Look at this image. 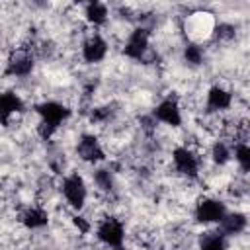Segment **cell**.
Listing matches in <instances>:
<instances>
[{"mask_svg": "<svg viewBox=\"0 0 250 250\" xmlns=\"http://www.w3.org/2000/svg\"><path fill=\"white\" fill-rule=\"evenodd\" d=\"M62 195L66 199V203L74 209V211H80L86 203V197H88V189H86V184H84V178L78 174V172H72L68 174L64 180H62Z\"/></svg>", "mask_w": 250, "mask_h": 250, "instance_id": "cell-3", "label": "cell"}, {"mask_svg": "<svg viewBox=\"0 0 250 250\" xmlns=\"http://www.w3.org/2000/svg\"><path fill=\"white\" fill-rule=\"evenodd\" d=\"M230 156H232V150H230V146H229L227 143L217 141V143L211 146V160H213L217 166L227 164V162L230 160Z\"/></svg>", "mask_w": 250, "mask_h": 250, "instance_id": "cell-17", "label": "cell"}, {"mask_svg": "<svg viewBox=\"0 0 250 250\" xmlns=\"http://www.w3.org/2000/svg\"><path fill=\"white\" fill-rule=\"evenodd\" d=\"M234 160L238 162V166H240V170L244 174L250 170V146H248V143H244V141L236 143V146H234Z\"/></svg>", "mask_w": 250, "mask_h": 250, "instance_id": "cell-19", "label": "cell"}, {"mask_svg": "<svg viewBox=\"0 0 250 250\" xmlns=\"http://www.w3.org/2000/svg\"><path fill=\"white\" fill-rule=\"evenodd\" d=\"M33 55L29 49L25 47H20V49H14L10 55H8V61H6V68H4V76H16V78H23L27 74H31L33 70Z\"/></svg>", "mask_w": 250, "mask_h": 250, "instance_id": "cell-4", "label": "cell"}, {"mask_svg": "<svg viewBox=\"0 0 250 250\" xmlns=\"http://www.w3.org/2000/svg\"><path fill=\"white\" fill-rule=\"evenodd\" d=\"M35 111H37V115H39L37 133H39V137L45 139V141H49V139L55 135V131H57V129L70 117V113H72L64 104L53 102V100L37 104V105H35Z\"/></svg>", "mask_w": 250, "mask_h": 250, "instance_id": "cell-1", "label": "cell"}, {"mask_svg": "<svg viewBox=\"0 0 250 250\" xmlns=\"http://www.w3.org/2000/svg\"><path fill=\"white\" fill-rule=\"evenodd\" d=\"M72 225H74L82 234H88V232H90V229H92L90 221H88L86 217H82V215H74V217H72Z\"/></svg>", "mask_w": 250, "mask_h": 250, "instance_id": "cell-23", "label": "cell"}, {"mask_svg": "<svg viewBox=\"0 0 250 250\" xmlns=\"http://www.w3.org/2000/svg\"><path fill=\"white\" fill-rule=\"evenodd\" d=\"M76 152L78 156L84 160V162H90V164H98L102 160H105V152L104 148L100 146V141L98 137L90 135V133H84L76 145Z\"/></svg>", "mask_w": 250, "mask_h": 250, "instance_id": "cell-9", "label": "cell"}, {"mask_svg": "<svg viewBox=\"0 0 250 250\" xmlns=\"http://www.w3.org/2000/svg\"><path fill=\"white\" fill-rule=\"evenodd\" d=\"M213 37H215L217 41H223V43L232 41V39L236 37V27H234L232 23H219V25L213 29Z\"/></svg>", "mask_w": 250, "mask_h": 250, "instance_id": "cell-21", "label": "cell"}, {"mask_svg": "<svg viewBox=\"0 0 250 250\" xmlns=\"http://www.w3.org/2000/svg\"><path fill=\"white\" fill-rule=\"evenodd\" d=\"M148 49H150V31H148L146 27L139 25V27H135V29L129 33V37H127V41H125V45H123V55H125L127 59L141 61L143 55H145Z\"/></svg>", "mask_w": 250, "mask_h": 250, "instance_id": "cell-5", "label": "cell"}, {"mask_svg": "<svg viewBox=\"0 0 250 250\" xmlns=\"http://www.w3.org/2000/svg\"><path fill=\"white\" fill-rule=\"evenodd\" d=\"M21 223L27 229H43L49 225V213L43 207H27L21 213Z\"/></svg>", "mask_w": 250, "mask_h": 250, "instance_id": "cell-15", "label": "cell"}, {"mask_svg": "<svg viewBox=\"0 0 250 250\" xmlns=\"http://www.w3.org/2000/svg\"><path fill=\"white\" fill-rule=\"evenodd\" d=\"M203 57H205V53H203V49L197 43H188L184 47V61L188 64L199 66V64H203Z\"/></svg>", "mask_w": 250, "mask_h": 250, "instance_id": "cell-18", "label": "cell"}, {"mask_svg": "<svg viewBox=\"0 0 250 250\" xmlns=\"http://www.w3.org/2000/svg\"><path fill=\"white\" fill-rule=\"evenodd\" d=\"M225 213H227L225 203L219 201V199H213V197L199 199L197 205H195V211H193L195 221L201 223V225H213V223L219 225L221 219L225 217Z\"/></svg>", "mask_w": 250, "mask_h": 250, "instance_id": "cell-6", "label": "cell"}, {"mask_svg": "<svg viewBox=\"0 0 250 250\" xmlns=\"http://www.w3.org/2000/svg\"><path fill=\"white\" fill-rule=\"evenodd\" d=\"M94 182H96V186H98L102 191H105V193H111V191H113L111 170H107V168H98V170L94 172Z\"/></svg>", "mask_w": 250, "mask_h": 250, "instance_id": "cell-20", "label": "cell"}, {"mask_svg": "<svg viewBox=\"0 0 250 250\" xmlns=\"http://www.w3.org/2000/svg\"><path fill=\"white\" fill-rule=\"evenodd\" d=\"M105 55H107V41L100 33H92V35H88L84 39V43H82V59L88 64L104 61Z\"/></svg>", "mask_w": 250, "mask_h": 250, "instance_id": "cell-10", "label": "cell"}, {"mask_svg": "<svg viewBox=\"0 0 250 250\" xmlns=\"http://www.w3.org/2000/svg\"><path fill=\"white\" fill-rule=\"evenodd\" d=\"M96 236L100 242H104L105 246L117 250V248H123V240H125V229H123V223L115 217H104L100 223H98V229H96Z\"/></svg>", "mask_w": 250, "mask_h": 250, "instance_id": "cell-2", "label": "cell"}, {"mask_svg": "<svg viewBox=\"0 0 250 250\" xmlns=\"http://www.w3.org/2000/svg\"><path fill=\"white\" fill-rule=\"evenodd\" d=\"M199 250H227V236L219 230L203 232L199 238Z\"/></svg>", "mask_w": 250, "mask_h": 250, "instance_id": "cell-16", "label": "cell"}, {"mask_svg": "<svg viewBox=\"0 0 250 250\" xmlns=\"http://www.w3.org/2000/svg\"><path fill=\"white\" fill-rule=\"evenodd\" d=\"M150 115L156 119V123L160 121V123H164V125H168V127H180V125H182V109H180V105H178V102H176L174 98L162 100V102L152 109Z\"/></svg>", "mask_w": 250, "mask_h": 250, "instance_id": "cell-8", "label": "cell"}, {"mask_svg": "<svg viewBox=\"0 0 250 250\" xmlns=\"http://www.w3.org/2000/svg\"><path fill=\"white\" fill-rule=\"evenodd\" d=\"M111 115H113V109H111L109 105L94 107V109L90 111V121H92V123H105V121L111 119Z\"/></svg>", "mask_w": 250, "mask_h": 250, "instance_id": "cell-22", "label": "cell"}, {"mask_svg": "<svg viewBox=\"0 0 250 250\" xmlns=\"http://www.w3.org/2000/svg\"><path fill=\"white\" fill-rule=\"evenodd\" d=\"M232 104V94L225 90L223 86H211L207 90V111L209 113H219L229 109Z\"/></svg>", "mask_w": 250, "mask_h": 250, "instance_id": "cell-12", "label": "cell"}, {"mask_svg": "<svg viewBox=\"0 0 250 250\" xmlns=\"http://www.w3.org/2000/svg\"><path fill=\"white\" fill-rule=\"evenodd\" d=\"M139 121H141V127H143L146 133H152V131L156 129V119H154L152 115H145V117H141Z\"/></svg>", "mask_w": 250, "mask_h": 250, "instance_id": "cell-24", "label": "cell"}, {"mask_svg": "<svg viewBox=\"0 0 250 250\" xmlns=\"http://www.w3.org/2000/svg\"><path fill=\"white\" fill-rule=\"evenodd\" d=\"M21 111H23V102L16 92L6 90L0 94V125L6 127L12 119V115L21 113Z\"/></svg>", "mask_w": 250, "mask_h": 250, "instance_id": "cell-11", "label": "cell"}, {"mask_svg": "<svg viewBox=\"0 0 250 250\" xmlns=\"http://www.w3.org/2000/svg\"><path fill=\"white\" fill-rule=\"evenodd\" d=\"M246 225H248V219L244 213H238V211L225 213V217L219 223V232L225 236H236L246 230Z\"/></svg>", "mask_w": 250, "mask_h": 250, "instance_id": "cell-13", "label": "cell"}, {"mask_svg": "<svg viewBox=\"0 0 250 250\" xmlns=\"http://www.w3.org/2000/svg\"><path fill=\"white\" fill-rule=\"evenodd\" d=\"M84 18H86V21L90 25L100 27V25H104L107 21L109 10H107V6L104 2H88L84 6Z\"/></svg>", "mask_w": 250, "mask_h": 250, "instance_id": "cell-14", "label": "cell"}, {"mask_svg": "<svg viewBox=\"0 0 250 250\" xmlns=\"http://www.w3.org/2000/svg\"><path fill=\"white\" fill-rule=\"evenodd\" d=\"M172 162L176 166V172H180L186 178H197L199 174V160L195 152L188 146H176L172 150Z\"/></svg>", "mask_w": 250, "mask_h": 250, "instance_id": "cell-7", "label": "cell"}]
</instances>
